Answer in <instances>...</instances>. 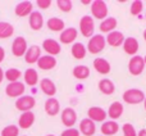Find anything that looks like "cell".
Returning <instances> with one entry per match:
<instances>
[{
    "label": "cell",
    "mask_w": 146,
    "mask_h": 136,
    "mask_svg": "<svg viewBox=\"0 0 146 136\" xmlns=\"http://www.w3.org/2000/svg\"><path fill=\"white\" fill-rule=\"evenodd\" d=\"M105 46H106L105 37H104L101 33H96V35H94L92 37L88 39V43H87L86 49H87V51L90 54H99L105 49Z\"/></svg>",
    "instance_id": "6da1fadb"
},
{
    "label": "cell",
    "mask_w": 146,
    "mask_h": 136,
    "mask_svg": "<svg viewBox=\"0 0 146 136\" xmlns=\"http://www.w3.org/2000/svg\"><path fill=\"white\" fill-rule=\"evenodd\" d=\"M122 99H123L124 103L135 105V104L144 103L145 93L142 90H140V89H128V90H126L122 94Z\"/></svg>",
    "instance_id": "7a4b0ae2"
},
{
    "label": "cell",
    "mask_w": 146,
    "mask_h": 136,
    "mask_svg": "<svg viewBox=\"0 0 146 136\" xmlns=\"http://www.w3.org/2000/svg\"><path fill=\"white\" fill-rule=\"evenodd\" d=\"M91 13L92 18L99 21H104L108 18V5L104 0H94L91 3Z\"/></svg>",
    "instance_id": "3957f363"
},
{
    "label": "cell",
    "mask_w": 146,
    "mask_h": 136,
    "mask_svg": "<svg viewBox=\"0 0 146 136\" xmlns=\"http://www.w3.org/2000/svg\"><path fill=\"white\" fill-rule=\"evenodd\" d=\"M80 32L83 37H92L95 32V23L92 15H83L80 19Z\"/></svg>",
    "instance_id": "277c9868"
},
{
    "label": "cell",
    "mask_w": 146,
    "mask_h": 136,
    "mask_svg": "<svg viewBox=\"0 0 146 136\" xmlns=\"http://www.w3.org/2000/svg\"><path fill=\"white\" fill-rule=\"evenodd\" d=\"M35 105H36V100L31 95H23L15 100V108L19 112H22V113H25V112H32Z\"/></svg>",
    "instance_id": "5b68a950"
},
{
    "label": "cell",
    "mask_w": 146,
    "mask_h": 136,
    "mask_svg": "<svg viewBox=\"0 0 146 136\" xmlns=\"http://www.w3.org/2000/svg\"><path fill=\"white\" fill-rule=\"evenodd\" d=\"M28 49L27 45V40H26L23 36H17V37L13 40L12 43V54L17 58H21V57H25L26 51Z\"/></svg>",
    "instance_id": "8992f818"
},
{
    "label": "cell",
    "mask_w": 146,
    "mask_h": 136,
    "mask_svg": "<svg viewBox=\"0 0 146 136\" xmlns=\"http://www.w3.org/2000/svg\"><path fill=\"white\" fill-rule=\"evenodd\" d=\"M77 118H78L77 112L73 108H71V107H67V108H64L63 111H62L60 119H62V123H63L67 129H71V127L74 126L76 122H77Z\"/></svg>",
    "instance_id": "52a82bcc"
},
{
    "label": "cell",
    "mask_w": 146,
    "mask_h": 136,
    "mask_svg": "<svg viewBox=\"0 0 146 136\" xmlns=\"http://www.w3.org/2000/svg\"><path fill=\"white\" fill-rule=\"evenodd\" d=\"M144 68H145V62L141 55L131 57V59H129V62H128V71L131 75L140 76L144 72Z\"/></svg>",
    "instance_id": "ba28073f"
},
{
    "label": "cell",
    "mask_w": 146,
    "mask_h": 136,
    "mask_svg": "<svg viewBox=\"0 0 146 136\" xmlns=\"http://www.w3.org/2000/svg\"><path fill=\"white\" fill-rule=\"evenodd\" d=\"M26 91V85L25 83H22L21 81H18V82H10L7 85V87H5V94H7L9 98H21V96H23V94H25Z\"/></svg>",
    "instance_id": "9c48e42d"
},
{
    "label": "cell",
    "mask_w": 146,
    "mask_h": 136,
    "mask_svg": "<svg viewBox=\"0 0 146 136\" xmlns=\"http://www.w3.org/2000/svg\"><path fill=\"white\" fill-rule=\"evenodd\" d=\"M42 49L46 53V55L55 57L60 53L62 46L59 44V41L54 40V39H46V40L42 41Z\"/></svg>",
    "instance_id": "30bf717a"
},
{
    "label": "cell",
    "mask_w": 146,
    "mask_h": 136,
    "mask_svg": "<svg viewBox=\"0 0 146 136\" xmlns=\"http://www.w3.org/2000/svg\"><path fill=\"white\" fill-rule=\"evenodd\" d=\"M78 36V31L74 27L64 28L60 33H59V43L64 44V45H69V44L74 43L76 39Z\"/></svg>",
    "instance_id": "8fae6325"
},
{
    "label": "cell",
    "mask_w": 146,
    "mask_h": 136,
    "mask_svg": "<svg viewBox=\"0 0 146 136\" xmlns=\"http://www.w3.org/2000/svg\"><path fill=\"white\" fill-rule=\"evenodd\" d=\"M28 25H30L31 30H33V31L41 30L44 27V25H45L42 13H40L38 10H33L30 14V17H28Z\"/></svg>",
    "instance_id": "7c38bea8"
},
{
    "label": "cell",
    "mask_w": 146,
    "mask_h": 136,
    "mask_svg": "<svg viewBox=\"0 0 146 136\" xmlns=\"http://www.w3.org/2000/svg\"><path fill=\"white\" fill-rule=\"evenodd\" d=\"M122 46H123L124 53L131 57L137 55V51H139V49H140V44H139V41H137V39L132 37V36L124 39V43Z\"/></svg>",
    "instance_id": "4fadbf2b"
},
{
    "label": "cell",
    "mask_w": 146,
    "mask_h": 136,
    "mask_svg": "<svg viewBox=\"0 0 146 136\" xmlns=\"http://www.w3.org/2000/svg\"><path fill=\"white\" fill-rule=\"evenodd\" d=\"M41 58V48L38 45L28 46L27 51L25 54V61L28 64H36L38 59Z\"/></svg>",
    "instance_id": "5bb4252c"
},
{
    "label": "cell",
    "mask_w": 146,
    "mask_h": 136,
    "mask_svg": "<svg viewBox=\"0 0 146 136\" xmlns=\"http://www.w3.org/2000/svg\"><path fill=\"white\" fill-rule=\"evenodd\" d=\"M78 131H80V134H82L83 136H94L96 132L95 122L91 121L90 118H83L82 121L80 122Z\"/></svg>",
    "instance_id": "9a60e30c"
},
{
    "label": "cell",
    "mask_w": 146,
    "mask_h": 136,
    "mask_svg": "<svg viewBox=\"0 0 146 136\" xmlns=\"http://www.w3.org/2000/svg\"><path fill=\"white\" fill-rule=\"evenodd\" d=\"M87 118H90L91 121H94L96 123V122H105L108 113L100 107H91L87 111Z\"/></svg>",
    "instance_id": "2e32d148"
},
{
    "label": "cell",
    "mask_w": 146,
    "mask_h": 136,
    "mask_svg": "<svg viewBox=\"0 0 146 136\" xmlns=\"http://www.w3.org/2000/svg\"><path fill=\"white\" fill-rule=\"evenodd\" d=\"M44 109H45L48 116L55 117L60 112V103L56 98H48L45 104H44Z\"/></svg>",
    "instance_id": "e0dca14e"
},
{
    "label": "cell",
    "mask_w": 146,
    "mask_h": 136,
    "mask_svg": "<svg viewBox=\"0 0 146 136\" xmlns=\"http://www.w3.org/2000/svg\"><path fill=\"white\" fill-rule=\"evenodd\" d=\"M33 12V5H32V3L31 1H21V3H18L17 5H15V8H14V13H15V15L17 17H21V18H23V17H30V14Z\"/></svg>",
    "instance_id": "ac0fdd59"
},
{
    "label": "cell",
    "mask_w": 146,
    "mask_h": 136,
    "mask_svg": "<svg viewBox=\"0 0 146 136\" xmlns=\"http://www.w3.org/2000/svg\"><path fill=\"white\" fill-rule=\"evenodd\" d=\"M35 113L33 112H25L19 116L18 118V125L17 126L22 130H27L35 123Z\"/></svg>",
    "instance_id": "d6986e66"
},
{
    "label": "cell",
    "mask_w": 146,
    "mask_h": 136,
    "mask_svg": "<svg viewBox=\"0 0 146 136\" xmlns=\"http://www.w3.org/2000/svg\"><path fill=\"white\" fill-rule=\"evenodd\" d=\"M124 112V107L121 101H113V103L109 105L108 109V117L111 119V121H117L118 118H121L122 114Z\"/></svg>",
    "instance_id": "ffe728a7"
},
{
    "label": "cell",
    "mask_w": 146,
    "mask_h": 136,
    "mask_svg": "<svg viewBox=\"0 0 146 136\" xmlns=\"http://www.w3.org/2000/svg\"><path fill=\"white\" fill-rule=\"evenodd\" d=\"M40 90L49 98H54V95L56 94V85L50 78H42L40 81Z\"/></svg>",
    "instance_id": "44dd1931"
},
{
    "label": "cell",
    "mask_w": 146,
    "mask_h": 136,
    "mask_svg": "<svg viewBox=\"0 0 146 136\" xmlns=\"http://www.w3.org/2000/svg\"><path fill=\"white\" fill-rule=\"evenodd\" d=\"M106 40V44L113 48H118V46L123 45L124 43V35L121 32V31H113V32L108 33V36L105 37Z\"/></svg>",
    "instance_id": "7402d4cb"
},
{
    "label": "cell",
    "mask_w": 146,
    "mask_h": 136,
    "mask_svg": "<svg viewBox=\"0 0 146 136\" xmlns=\"http://www.w3.org/2000/svg\"><path fill=\"white\" fill-rule=\"evenodd\" d=\"M92 64H94V69H95L98 73H100V75H108V73H110V71H111L110 63H109L106 59L101 58V57L94 59Z\"/></svg>",
    "instance_id": "603a6c76"
},
{
    "label": "cell",
    "mask_w": 146,
    "mask_h": 136,
    "mask_svg": "<svg viewBox=\"0 0 146 136\" xmlns=\"http://www.w3.org/2000/svg\"><path fill=\"white\" fill-rule=\"evenodd\" d=\"M100 131L103 136H113L119 131V125L117 123V121H105L103 122L100 127Z\"/></svg>",
    "instance_id": "cb8c5ba5"
},
{
    "label": "cell",
    "mask_w": 146,
    "mask_h": 136,
    "mask_svg": "<svg viewBox=\"0 0 146 136\" xmlns=\"http://www.w3.org/2000/svg\"><path fill=\"white\" fill-rule=\"evenodd\" d=\"M117 26H118V21H117V18L108 17L104 21H101L99 28H100L101 33H110V32H113V31H115Z\"/></svg>",
    "instance_id": "d4e9b609"
},
{
    "label": "cell",
    "mask_w": 146,
    "mask_h": 136,
    "mask_svg": "<svg viewBox=\"0 0 146 136\" xmlns=\"http://www.w3.org/2000/svg\"><path fill=\"white\" fill-rule=\"evenodd\" d=\"M36 64L42 71H50L53 68H55L56 59L55 57H51V55H41V58L38 59V62Z\"/></svg>",
    "instance_id": "484cf974"
},
{
    "label": "cell",
    "mask_w": 146,
    "mask_h": 136,
    "mask_svg": "<svg viewBox=\"0 0 146 136\" xmlns=\"http://www.w3.org/2000/svg\"><path fill=\"white\" fill-rule=\"evenodd\" d=\"M98 87H99V91L101 94H104V95H111L115 91V85L109 78H101L98 83Z\"/></svg>",
    "instance_id": "4316f807"
},
{
    "label": "cell",
    "mask_w": 146,
    "mask_h": 136,
    "mask_svg": "<svg viewBox=\"0 0 146 136\" xmlns=\"http://www.w3.org/2000/svg\"><path fill=\"white\" fill-rule=\"evenodd\" d=\"M46 27L50 31H53V32H62V31L66 28V22H64L62 18L51 17V18H49L48 22H46Z\"/></svg>",
    "instance_id": "83f0119b"
},
{
    "label": "cell",
    "mask_w": 146,
    "mask_h": 136,
    "mask_svg": "<svg viewBox=\"0 0 146 136\" xmlns=\"http://www.w3.org/2000/svg\"><path fill=\"white\" fill-rule=\"evenodd\" d=\"M23 78H25V85H28L31 87L38 83V73L33 68H27L23 73Z\"/></svg>",
    "instance_id": "f1b7e54d"
},
{
    "label": "cell",
    "mask_w": 146,
    "mask_h": 136,
    "mask_svg": "<svg viewBox=\"0 0 146 136\" xmlns=\"http://www.w3.org/2000/svg\"><path fill=\"white\" fill-rule=\"evenodd\" d=\"M71 53H72V57L74 59L81 61V59H83L86 55H87V49H86V46L83 45L82 43H74L72 45Z\"/></svg>",
    "instance_id": "f546056e"
},
{
    "label": "cell",
    "mask_w": 146,
    "mask_h": 136,
    "mask_svg": "<svg viewBox=\"0 0 146 136\" xmlns=\"http://www.w3.org/2000/svg\"><path fill=\"white\" fill-rule=\"evenodd\" d=\"M72 75L77 80H86L90 76V68L87 66H83V64H78V66H76L73 68Z\"/></svg>",
    "instance_id": "4dcf8cb0"
},
{
    "label": "cell",
    "mask_w": 146,
    "mask_h": 136,
    "mask_svg": "<svg viewBox=\"0 0 146 136\" xmlns=\"http://www.w3.org/2000/svg\"><path fill=\"white\" fill-rule=\"evenodd\" d=\"M14 33V27L9 22L0 21V39H9Z\"/></svg>",
    "instance_id": "1f68e13d"
},
{
    "label": "cell",
    "mask_w": 146,
    "mask_h": 136,
    "mask_svg": "<svg viewBox=\"0 0 146 136\" xmlns=\"http://www.w3.org/2000/svg\"><path fill=\"white\" fill-rule=\"evenodd\" d=\"M22 77V72L17 68H9V69L5 71V80L10 82H18Z\"/></svg>",
    "instance_id": "d6a6232c"
},
{
    "label": "cell",
    "mask_w": 146,
    "mask_h": 136,
    "mask_svg": "<svg viewBox=\"0 0 146 136\" xmlns=\"http://www.w3.org/2000/svg\"><path fill=\"white\" fill-rule=\"evenodd\" d=\"M1 136H19V127L15 125H8L1 130Z\"/></svg>",
    "instance_id": "836d02e7"
},
{
    "label": "cell",
    "mask_w": 146,
    "mask_h": 136,
    "mask_svg": "<svg viewBox=\"0 0 146 136\" xmlns=\"http://www.w3.org/2000/svg\"><path fill=\"white\" fill-rule=\"evenodd\" d=\"M144 9V3L141 0H135L131 3V7H129V12L132 15H139L140 13Z\"/></svg>",
    "instance_id": "e575fe53"
},
{
    "label": "cell",
    "mask_w": 146,
    "mask_h": 136,
    "mask_svg": "<svg viewBox=\"0 0 146 136\" xmlns=\"http://www.w3.org/2000/svg\"><path fill=\"white\" fill-rule=\"evenodd\" d=\"M59 10H62L63 13H69L73 9V3L71 0H58L56 1Z\"/></svg>",
    "instance_id": "d590c367"
},
{
    "label": "cell",
    "mask_w": 146,
    "mask_h": 136,
    "mask_svg": "<svg viewBox=\"0 0 146 136\" xmlns=\"http://www.w3.org/2000/svg\"><path fill=\"white\" fill-rule=\"evenodd\" d=\"M122 132L123 136H137V131L132 123H124L122 126Z\"/></svg>",
    "instance_id": "8d00e7d4"
},
{
    "label": "cell",
    "mask_w": 146,
    "mask_h": 136,
    "mask_svg": "<svg viewBox=\"0 0 146 136\" xmlns=\"http://www.w3.org/2000/svg\"><path fill=\"white\" fill-rule=\"evenodd\" d=\"M80 131L78 129H74V127H71V129H66L64 131H62L60 136H80Z\"/></svg>",
    "instance_id": "74e56055"
},
{
    "label": "cell",
    "mask_w": 146,
    "mask_h": 136,
    "mask_svg": "<svg viewBox=\"0 0 146 136\" xmlns=\"http://www.w3.org/2000/svg\"><path fill=\"white\" fill-rule=\"evenodd\" d=\"M51 0H37L36 1V5H37L40 9H48V8H50L51 7Z\"/></svg>",
    "instance_id": "f35d334b"
},
{
    "label": "cell",
    "mask_w": 146,
    "mask_h": 136,
    "mask_svg": "<svg viewBox=\"0 0 146 136\" xmlns=\"http://www.w3.org/2000/svg\"><path fill=\"white\" fill-rule=\"evenodd\" d=\"M5 59V49L3 46H0V63Z\"/></svg>",
    "instance_id": "ab89813d"
},
{
    "label": "cell",
    "mask_w": 146,
    "mask_h": 136,
    "mask_svg": "<svg viewBox=\"0 0 146 136\" xmlns=\"http://www.w3.org/2000/svg\"><path fill=\"white\" fill-rule=\"evenodd\" d=\"M4 78H5V72L3 71V68L0 67V83L3 82V80H4Z\"/></svg>",
    "instance_id": "60d3db41"
},
{
    "label": "cell",
    "mask_w": 146,
    "mask_h": 136,
    "mask_svg": "<svg viewBox=\"0 0 146 136\" xmlns=\"http://www.w3.org/2000/svg\"><path fill=\"white\" fill-rule=\"evenodd\" d=\"M137 136H146V129H141L137 132Z\"/></svg>",
    "instance_id": "b9f144b4"
},
{
    "label": "cell",
    "mask_w": 146,
    "mask_h": 136,
    "mask_svg": "<svg viewBox=\"0 0 146 136\" xmlns=\"http://www.w3.org/2000/svg\"><path fill=\"white\" fill-rule=\"evenodd\" d=\"M81 3H82L83 5H88V4H91V3H92V1H91V0H82V1H81Z\"/></svg>",
    "instance_id": "7bdbcfd3"
},
{
    "label": "cell",
    "mask_w": 146,
    "mask_h": 136,
    "mask_svg": "<svg viewBox=\"0 0 146 136\" xmlns=\"http://www.w3.org/2000/svg\"><path fill=\"white\" fill-rule=\"evenodd\" d=\"M142 36H144V40L146 41V30L144 31V33H142Z\"/></svg>",
    "instance_id": "ee69618b"
},
{
    "label": "cell",
    "mask_w": 146,
    "mask_h": 136,
    "mask_svg": "<svg viewBox=\"0 0 146 136\" xmlns=\"http://www.w3.org/2000/svg\"><path fill=\"white\" fill-rule=\"evenodd\" d=\"M144 107H145V111H146V98H145V100H144Z\"/></svg>",
    "instance_id": "f6af8a7d"
},
{
    "label": "cell",
    "mask_w": 146,
    "mask_h": 136,
    "mask_svg": "<svg viewBox=\"0 0 146 136\" xmlns=\"http://www.w3.org/2000/svg\"><path fill=\"white\" fill-rule=\"evenodd\" d=\"M45 136H55V135H53V134H49V135H45Z\"/></svg>",
    "instance_id": "bcb514c9"
},
{
    "label": "cell",
    "mask_w": 146,
    "mask_h": 136,
    "mask_svg": "<svg viewBox=\"0 0 146 136\" xmlns=\"http://www.w3.org/2000/svg\"><path fill=\"white\" fill-rule=\"evenodd\" d=\"M144 62H145V64H146V55H145V58H144Z\"/></svg>",
    "instance_id": "7dc6e473"
},
{
    "label": "cell",
    "mask_w": 146,
    "mask_h": 136,
    "mask_svg": "<svg viewBox=\"0 0 146 136\" xmlns=\"http://www.w3.org/2000/svg\"><path fill=\"white\" fill-rule=\"evenodd\" d=\"M145 19H146V13H145Z\"/></svg>",
    "instance_id": "c3c4849f"
},
{
    "label": "cell",
    "mask_w": 146,
    "mask_h": 136,
    "mask_svg": "<svg viewBox=\"0 0 146 136\" xmlns=\"http://www.w3.org/2000/svg\"><path fill=\"white\" fill-rule=\"evenodd\" d=\"M23 136H25V135H23Z\"/></svg>",
    "instance_id": "681fc988"
}]
</instances>
